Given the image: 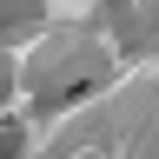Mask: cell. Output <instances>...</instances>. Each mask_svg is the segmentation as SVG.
<instances>
[{"label":"cell","mask_w":159,"mask_h":159,"mask_svg":"<svg viewBox=\"0 0 159 159\" xmlns=\"http://www.w3.org/2000/svg\"><path fill=\"white\" fill-rule=\"evenodd\" d=\"M27 152V139H20V126H0V159H20Z\"/></svg>","instance_id":"7a4b0ae2"},{"label":"cell","mask_w":159,"mask_h":159,"mask_svg":"<svg viewBox=\"0 0 159 159\" xmlns=\"http://www.w3.org/2000/svg\"><path fill=\"white\" fill-rule=\"evenodd\" d=\"M40 20H47L40 7H0V40H27Z\"/></svg>","instance_id":"6da1fadb"}]
</instances>
